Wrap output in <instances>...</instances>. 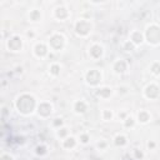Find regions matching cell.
Masks as SVG:
<instances>
[{
  "label": "cell",
  "instance_id": "cell-29",
  "mask_svg": "<svg viewBox=\"0 0 160 160\" xmlns=\"http://www.w3.org/2000/svg\"><path fill=\"white\" fill-rule=\"evenodd\" d=\"M52 124H54V126H61L62 125V119H55V121Z\"/></svg>",
  "mask_w": 160,
  "mask_h": 160
},
{
  "label": "cell",
  "instance_id": "cell-24",
  "mask_svg": "<svg viewBox=\"0 0 160 160\" xmlns=\"http://www.w3.org/2000/svg\"><path fill=\"white\" fill-rule=\"evenodd\" d=\"M38 155H45L46 154V148L44 145H39L36 146V151H35Z\"/></svg>",
  "mask_w": 160,
  "mask_h": 160
},
{
  "label": "cell",
  "instance_id": "cell-6",
  "mask_svg": "<svg viewBox=\"0 0 160 160\" xmlns=\"http://www.w3.org/2000/svg\"><path fill=\"white\" fill-rule=\"evenodd\" d=\"M21 48H22V40H21L20 36L15 35V36L9 38V40H8V49L9 50H11V51H19Z\"/></svg>",
  "mask_w": 160,
  "mask_h": 160
},
{
  "label": "cell",
  "instance_id": "cell-12",
  "mask_svg": "<svg viewBox=\"0 0 160 160\" xmlns=\"http://www.w3.org/2000/svg\"><path fill=\"white\" fill-rule=\"evenodd\" d=\"M126 68H128V65H126V62H125L124 60H118V61L114 64V71H115L116 74H122V72H125V71H126Z\"/></svg>",
  "mask_w": 160,
  "mask_h": 160
},
{
  "label": "cell",
  "instance_id": "cell-30",
  "mask_svg": "<svg viewBox=\"0 0 160 160\" xmlns=\"http://www.w3.org/2000/svg\"><path fill=\"white\" fill-rule=\"evenodd\" d=\"M134 152H135L136 159H141V158H142V152H141V151H139L138 149H135V151H134Z\"/></svg>",
  "mask_w": 160,
  "mask_h": 160
},
{
  "label": "cell",
  "instance_id": "cell-9",
  "mask_svg": "<svg viewBox=\"0 0 160 160\" xmlns=\"http://www.w3.org/2000/svg\"><path fill=\"white\" fill-rule=\"evenodd\" d=\"M34 52H35V55H36L38 58H44V56L48 54V48H46L45 44L39 42V44L35 45V48H34Z\"/></svg>",
  "mask_w": 160,
  "mask_h": 160
},
{
  "label": "cell",
  "instance_id": "cell-31",
  "mask_svg": "<svg viewBox=\"0 0 160 160\" xmlns=\"http://www.w3.org/2000/svg\"><path fill=\"white\" fill-rule=\"evenodd\" d=\"M148 146H149V149H152V148L155 146V142H152V141H149V142H148Z\"/></svg>",
  "mask_w": 160,
  "mask_h": 160
},
{
  "label": "cell",
  "instance_id": "cell-5",
  "mask_svg": "<svg viewBox=\"0 0 160 160\" xmlns=\"http://www.w3.org/2000/svg\"><path fill=\"white\" fill-rule=\"evenodd\" d=\"M85 79H86V82L89 85H98L100 81H101V74L99 70L96 69H91L86 72L85 75Z\"/></svg>",
  "mask_w": 160,
  "mask_h": 160
},
{
  "label": "cell",
  "instance_id": "cell-15",
  "mask_svg": "<svg viewBox=\"0 0 160 160\" xmlns=\"http://www.w3.org/2000/svg\"><path fill=\"white\" fill-rule=\"evenodd\" d=\"M74 110H75V112H78V114H82V112L86 111V104H85L82 100H79V101H76V102L74 104Z\"/></svg>",
  "mask_w": 160,
  "mask_h": 160
},
{
  "label": "cell",
  "instance_id": "cell-17",
  "mask_svg": "<svg viewBox=\"0 0 160 160\" xmlns=\"http://www.w3.org/2000/svg\"><path fill=\"white\" fill-rule=\"evenodd\" d=\"M96 94H98L100 98L106 99V98H109V96L111 95V89H110V88H101V89H99V90L96 91Z\"/></svg>",
  "mask_w": 160,
  "mask_h": 160
},
{
  "label": "cell",
  "instance_id": "cell-7",
  "mask_svg": "<svg viewBox=\"0 0 160 160\" xmlns=\"http://www.w3.org/2000/svg\"><path fill=\"white\" fill-rule=\"evenodd\" d=\"M144 94H145V96L148 99H156L159 96V94H160V89L155 84H150V85H148L145 88Z\"/></svg>",
  "mask_w": 160,
  "mask_h": 160
},
{
  "label": "cell",
  "instance_id": "cell-28",
  "mask_svg": "<svg viewBox=\"0 0 160 160\" xmlns=\"http://www.w3.org/2000/svg\"><path fill=\"white\" fill-rule=\"evenodd\" d=\"M1 160H14V159H12V156L9 155V154H2V155H1Z\"/></svg>",
  "mask_w": 160,
  "mask_h": 160
},
{
  "label": "cell",
  "instance_id": "cell-26",
  "mask_svg": "<svg viewBox=\"0 0 160 160\" xmlns=\"http://www.w3.org/2000/svg\"><path fill=\"white\" fill-rule=\"evenodd\" d=\"M80 141L82 144H88L89 142V135L88 134H80Z\"/></svg>",
  "mask_w": 160,
  "mask_h": 160
},
{
  "label": "cell",
  "instance_id": "cell-21",
  "mask_svg": "<svg viewBox=\"0 0 160 160\" xmlns=\"http://www.w3.org/2000/svg\"><path fill=\"white\" fill-rule=\"evenodd\" d=\"M151 72L154 75H160V62H154L151 65Z\"/></svg>",
  "mask_w": 160,
  "mask_h": 160
},
{
  "label": "cell",
  "instance_id": "cell-2",
  "mask_svg": "<svg viewBox=\"0 0 160 160\" xmlns=\"http://www.w3.org/2000/svg\"><path fill=\"white\" fill-rule=\"evenodd\" d=\"M145 38L149 41V44L158 45L160 42V28L156 25H150L146 28Z\"/></svg>",
  "mask_w": 160,
  "mask_h": 160
},
{
  "label": "cell",
  "instance_id": "cell-10",
  "mask_svg": "<svg viewBox=\"0 0 160 160\" xmlns=\"http://www.w3.org/2000/svg\"><path fill=\"white\" fill-rule=\"evenodd\" d=\"M142 40H144V38H142V34L140 32V31H132L131 32V35H130V41L134 44V45H140L141 42H142Z\"/></svg>",
  "mask_w": 160,
  "mask_h": 160
},
{
  "label": "cell",
  "instance_id": "cell-16",
  "mask_svg": "<svg viewBox=\"0 0 160 160\" xmlns=\"http://www.w3.org/2000/svg\"><path fill=\"white\" fill-rule=\"evenodd\" d=\"M138 120H139L140 122L145 124V122H148V121L150 120V114H149L148 111H145V110H141V111L138 114Z\"/></svg>",
  "mask_w": 160,
  "mask_h": 160
},
{
  "label": "cell",
  "instance_id": "cell-18",
  "mask_svg": "<svg viewBox=\"0 0 160 160\" xmlns=\"http://www.w3.org/2000/svg\"><path fill=\"white\" fill-rule=\"evenodd\" d=\"M29 19L31 21H39L41 19V14L39 10H31L30 14H29Z\"/></svg>",
  "mask_w": 160,
  "mask_h": 160
},
{
  "label": "cell",
  "instance_id": "cell-1",
  "mask_svg": "<svg viewBox=\"0 0 160 160\" xmlns=\"http://www.w3.org/2000/svg\"><path fill=\"white\" fill-rule=\"evenodd\" d=\"M16 109L20 114L22 115H29L34 111L35 106H36V102H35V99L32 95H29V94H22L20 95L18 99H16Z\"/></svg>",
  "mask_w": 160,
  "mask_h": 160
},
{
  "label": "cell",
  "instance_id": "cell-8",
  "mask_svg": "<svg viewBox=\"0 0 160 160\" xmlns=\"http://www.w3.org/2000/svg\"><path fill=\"white\" fill-rule=\"evenodd\" d=\"M51 111H52V106L49 102H41L38 106V112H39L40 116L46 118V116H49L51 114Z\"/></svg>",
  "mask_w": 160,
  "mask_h": 160
},
{
  "label": "cell",
  "instance_id": "cell-19",
  "mask_svg": "<svg viewBox=\"0 0 160 160\" xmlns=\"http://www.w3.org/2000/svg\"><path fill=\"white\" fill-rule=\"evenodd\" d=\"M114 142L116 146H124L126 144V138L124 135H116L114 139Z\"/></svg>",
  "mask_w": 160,
  "mask_h": 160
},
{
  "label": "cell",
  "instance_id": "cell-22",
  "mask_svg": "<svg viewBox=\"0 0 160 160\" xmlns=\"http://www.w3.org/2000/svg\"><path fill=\"white\" fill-rule=\"evenodd\" d=\"M134 49H135V45H134L130 40L125 41V44H124V50H126V51H132Z\"/></svg>",
  "mask_w": 160,
  "mask_h": 160
},
{
  "label": "cell",
  "instance_id": "cell-20",
  "mask_svg": "<svg viewBox=\"0 0 160 160\" xmlns=\"http://www.w3.org/2000/svg\"><path fill=\"white\" fill-rule=\"evenodd\" d=\"M50 72L52 74V75H59L60 74V65H58V64H52L51 66H50Z\"/></svg>",
  "mask_w": 160,
  "mask_h": 160
},
{
  "label": "cell",
  "instance_id": "cell-14",
  "mask_svg": "<svg viewBox=\"0 0 160 160\" xmlns=\"http://www.w3.org/2000/svg\"><path fill=\"white\" fill-rule=\"evenodd\" d=\"M75 145H76V140L72 136H66L65 140L62 141V146L65 149H72V148H75Z\"/></svg>",
  "mask_w": 160,
  "mask_h": 160
},
{
  "label": "cell",
  "instance_id": "cell-23",
  "mask_svg": "<svg viewBox=\"0 0 160 160\" xmlns=\"http://www.w3.org/2000/svg\"><path fill=\"white\" fill-rule=\"evenodd\" d=\"M111 118H112V112H111L110 110L105 109V110L102 111V119H104V120H110Z\"/></svg>",
  "mask_w": 160,
  "mask_h": 160
},
{
  "label": "cell",
  "instance_id": "cell-32",
  "mask_svg": "<svg viewBox=\"0 0 160 160\" xmlns=\"http://www.w3.org/2000/svg\"><path fill=\"white\" fill-rule=\"evenodd\" d=\"M98 146H99V148H104V146H105V142H101V144L99 142V144H98Z\"/></svg>",
  "mask_w": 160,
  "mask_h": 160
},
{
  "label": "cell",
  "instance_id": "cell-3",
  "mask_svg": "<svg viewBox=\"0 0 160 160\" xmlns=\"http://www.w3.org/2000/svg\"><path fill=\"white\" fill-rule=\"evenodd\" d=\"M91 29H92L91 22L88 21V20H85V19H80V20H78L76 24H75V32H76L78 35H80V36H86V35H89V32L91 31Z\"/></svg>",
  "mask_w": 160,
  "mask_h": 160
},
{
  "label": "cell",
  "instance_id": "cell-13",
  "mask_svg": "<svg viewBox=\"0 0 160 160\" xmlns=\"http://www.w3.org/2000/svg\"><path fill=\"white\" fill-rule=\"evenodd\" d=\"M68 15H69V12H68L66 8H64V6H58V8L55 9V18H58L59 20L66 19Z\"/></svg>",
  "mask_w": 160,
  "mask_h": 160
},
{
  "label": "cell",
  "instance_id": "cell-27",
  "mask_svg": "<svg viewBox=\"0 0 160 160\" xmlns=\"http://www.w3.org/2000/svg\"><path fill=\"white\" fill-rule=\"evenodd\" d=\"M66 134H68V129H66V128H61V129H59V131H58V135H59L60 138L66 136Z\"/></svg>",
  "mask_w": 160,
  "mask_h": 160
},
{
  "label": "cell",
  "instance_id": "cell-11",
  "mask_svg": "<svg viewBox=\"0 0 160 160\" xmlns=\"http://www.w3.org/2000/svg\"><path fill=\"white\" fill-rule=\"evenodd\" d=\"M90 55H91V58H94V59H99V58L102 55V46H100V45H98V44L92 45V46L90 48Z\"/></svg>",
  "mask_w": 160,
  "mask_h": 160
},
{
  "label": "cell",
  "instance_id": "cell-4",
  "mask_svg": "<svg viewBox=\"0 0 160 160\" xmlns=\"http://www.w3.org/2000/svg\"><path fill=\"white\" fill-rule=\"evenodd\" d=\"M49 45L52 50H61L65 45V38L61 34H54L50 39H49Z\"/></svg>",
  "mask_w": 160,
  "mask_h": 160
},
{
  "label": "cell",
  "instance_id": "cell-25",
  "mask_svg": "<svg viewBox=\"0 0 160 160\" xmlns=\"http://www.w3.org/2000/svg\"><path fill=\"white\" fill-rule=\"evenodd\" d=\"M134 124H135V121H134V119L130 116V118H126L125 120H124V125L126 126V128H130V126H134Z\"/></svg>",
  "mask_w": 160,
  "mask_h": 160
}]
</instances>
